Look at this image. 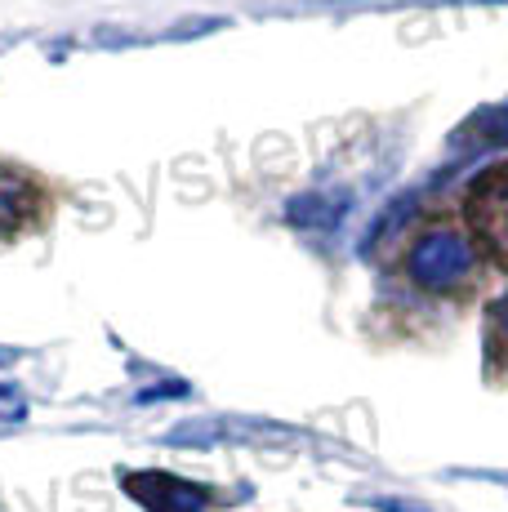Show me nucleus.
<instances>
[{"mask_svg":"<svg viewBox=\"0 0 508 512\" xmlns=\"http://www.w3.org/2000/svg\"><path fill=\"white\" fill-rule=\"evenodd\" d=\"M27 419V397L14 383L0 379V423H23Z\"/></svg>","mask_w":508,"mask_h":512,"instance_id":"nucleus-1","label":"nucleus"},{"mask_svg":"<svg viewBox=\"0 0 508 512\" xmlns=\"http://www.w3.org/2000/svg\"><path fill=\"white\" fill-rule=\"evenodd\" d=\"M9 192H14V183L0 179V210H9V205H14V196H9Z\"/></svg>","mask_w":508,"mask_h":512,"instance_id":"nucleus-2","label":"nucleus"}]
</instances>
